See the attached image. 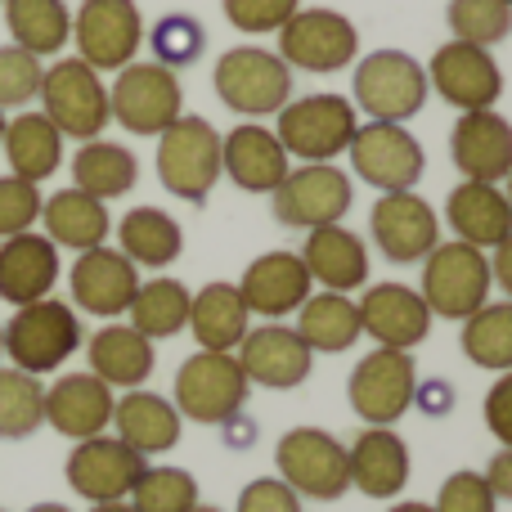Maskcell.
Here are the masks:
<instances>
[{
    "instance_id": "obj_19",
    "label": "cell",
    "mask_w": 512,
    "mask_h": 512,
    "mask_svg": "<svg viewBox=\"0 0 512 512\" xmlns=\"http://www.w3.org/2000/svg\"><path fill=\"white\" fill-rule=\"evenodd\" d=\"M310 346L301 342L297 328L288 324H265V328H248V337L239 342V369L243 378L256 387L270 391H292L310 378Z\"/></svg>"
},
{
    "instance_id": "obj_16",
    "label": "cell",
    "mask_w": 512,
    "mask_h": 512,
    "mask_svg": "<svg viewBox=\"0 0 512 512\" xmlns=\"http://www.w3.org/2000/svg\"><path fill=\"white\" fill-rule=\"evenodd\" d=\"M427 86H436V95L445 104H454L459 113H481L495 108L504 95V72H499L495 54L468 41H450L432 54L427 63Z\"/></svg>"
},
{
    "instance_id": "obj_44",
    "label": "cell",
    "mask_w": 512,
    "mask_h": 512,
    "mask_svg": "<svg viewBox=\"0 0 512 512\" xmlns=\"http://www.w3.org/2000/svg\"><path fill=\"white\" fill-rule=\"evenodd\" d=\"M153 54H158V63L162 68H185V63H194L198 54H203V45H207V32H203V23L198 18H189V14H167L158 27H153Z\"/></svg>"
},
{
    "instance_id": "obj_59",
    "label": "cell",
    "mask_w": 512,
    "mask_h": 512,
    "mask_svg": "<svg viewBox=\"0 0 512 512\" xmlns=\"http://www.w3.org/2000/svg\"><path fill=\"white\" fill-rule=\"evenodd\" d=\"M0 135H5V113H0Z\"/></svg>"
},
{
    "instance_id": "obj_46",
    "label": "cell",
    "mask_w": 512,
    "mask_h": 512,
    "mask_svg": "<svg viewBox=\"0 0 512 512\" xmlns=\"http://www.w3.org/2000/svg\"><path fill=\"white\" fill-rule=\"evenodd\" d=\"M41 189L32 180L18 176H0V239H14V234H27L36 221H41Z\"/></svg>"
},
{
    "instance_id": "obj_61",
    "label": "cell",
    "mask_w": 512,
    "mask_h": 512,
    "mask_svg": "<svg viewBox=\"0 0 512 512\" xmlns=\"http://www.w3.org/2000/svg\"><path fill=\"white\" fill-rule=\"evenodd\" d=\"M508 5H512V0H508Z\"/></svg>"
},
{
    "instance_id": "obj_21",
    "label": "cell",
    "mask_w": 512,
    "mask_h": 512,
    "mask_svg": "<svg viewBox=\"0 0 512 512\" xmlns=\"http://www.w3.org/2000/svg\"><path fill=\"white\" fill-rule=\"evenodd\" d=\"M68 288H72L77 310L99 315V319H113V315H126V310H131L135 288H140V274H135V265L117 248H90V252H77V261H72Z\"/></svg>"
},
{
    "instance_id": "obj_26",
    "label": "cell",
    "mask_w": 512,
    "mask_h": 512,
    "mask_svg": "<svg viewBox=\"0 0 512 512\" xmlns=\"http://www.w3.org/2000/svg\"><path fill=\"white\" fill-rule=\"evenodd\" d=\"M59 283V248L45 234H14L0 239V301L9 306H32L50 297Z\"/></svg>"
},
{
    "instance_id": "obj_20",
    "label": "cell",
    "mask_w": 512,
    "mask_h": 512,
    "mask_svg": "<svg viewBox=\"0 0 512 512\" xmlns=\"http://www.w3.org/2000/svg\"><path fill=\"white\" fill-rule=\"evenodd\" d=\"M355 306H360V328L387 351H414L432 333V310L405 283H373Z\"/></svg>"
},
{
    "instance_id": "obj_32",
    "label": "cell",
    "mask_w": 512,
    "mask_h": 512,
    "mask_svg": "<svg viewBox=\"0 0 512 512\" xmlns=\"http://www.w3.org/2000/svg\"><path fill=\"white\" fill-rule=\"evenodd\" d=\"M86 355H90V373L122 391H135L153 373V342L144 333H135L131 324L99 328V333L90 337Z\"/></svg>"
},
{
    "instance_id": "obj_29",
    "label": "cell",
    "mask_w": 512,
    "mask_h": 512,
    "mask_svg": "<svg viewBox=\"0 0 512 512\" xmlns=\"http://www.w3.org/2000/svg\"><path fill=\"white\" fill-rule=\"evenodd\" d=\"M445 216H450V230L459 234V243H468V248H499L512 234V207L504 189L486 185V180L454 185Z\"/></svg>"
},
{
    "instance_id": "obj_4",
    "label": "cell",
    "mask_w": 512,
    "mask_h": 512,
    "mask_svg": "<svg viewBox=\"0 0 512 512\" xmlns=\"http://www.w3.org/2000/svg\"><path fill=\"white\" fill-rule=\"evenodd\" d=\"M158 176L185 203H203L221 180V135L207 117L180 113L158 140Z\"/></svg>"
},
{
    "instance_id": "obj_8",
    "label": "cell",
    "mask_w": 512,
    "mask_h": 512,
    "mask_svg": "<svg viewBox=\"0 0 512 512\" xmlns=\"http://www.w3.org/2000/svg\"><path fill=\"white\" fill-rule=\"evenodd\" d=\"M360 131L355 104L342 95H306L297 104L279 108V144L288 158L301 162H333L337 153L351 144V135Z\"/></svg>"
},
{
    "instance_id": "obj_23",
    "label": "cell",
    "mask_w": 512,
    "mask_h": 512,
    "mask_svg": "<svg viewBox=\"0 0 512 512\" xmlns=\"http://www.w3.org/2000/svg\"><path fill=\"white\" fill-rule=\"evenodd\" d=\"M288 153H283L279 135L270 126H234L230 135H221V176H230L248 194H274L288 176Z\"/></svg>"
},
{
    "instance_id": "obj_38",
    "label": "cell",
    "mask_w": 512,
    "mask_h": 512,
    "mask_svg": "<svg viewBox=\"0 0 512 512\" xmlns=\"http://www.w3.org/2000/svg\"><path fill=\"white\" fill-rule=\"evenodd\" d=\"M297 333L310 351H346L360 342V306L346 292H319L297 310Z\"/></svg>"
},
{
    "instance_id": "obj_52",
    "label": "cell",
    "mask_w": 512,
    "mask_h": 512,
    "mask_svg": "<svg viewBox=\"0 0 512 512\" xmlns=\"http://www.w3.org/2000/svg\"><path fill=\"white\" fill-rule=\"evenodd\" d=\"M490 279H495L499 288L508 292V301H512V234L495 248V261H490Z\"/></svg>"
},
{
    "instance_id": "obj_7",
    "label": "cell",
    "mask_w": 512,
    "mask_h": 512,
    "mask_svg": "<svg viewBox=\"0 0 512 512\" xmlns=\"http://www.w3.org/2000/svg\"><path fill=\"white\" fill-rule=\"evenodd\" d=\"M216 95L225 108L243 117H265L279 113L292 95V68L279 54L261 50V45H239L216 59Z\"/></svg>"
},
{
    "instance_id": "obj_45",
    "label": "cell",
    "mask_w": 512,
    "mask_h": 512,
    "mask_svg": "<svg viewBox=\"0 0 512 512\" xmlns=\"http://www.w3.org/2000/svg\"><path fill=\"white\" fill-rule=\"evenodd\" d=\"M41 77L45 68L36 54L18 50V45H0V113L32 104L41 95Z\"/></svg>"
},
{
    "instance_id": "obj_10",
    "label": "cell",
    "mask_w": 512,
    "mask_h": 512,
    "mask_svg": "<svg viewBox=\"0 0 512 512\" xmlns=\"http://www.w3.org/2000/svg\"><path fill=\"white\" fill-rule=\"evenodd\" d=\"M355 104L373 122H405L427 104V68L405 50H373L355 68Z\"/></svg>"
},
{
    "instance_id": "obj_34",
    "label": "cell",
    "mask_w": 512,
    "mask_h": 512,
    "mask_svg": "<svg viewBox=\"0 0 512 512\" xmlns=\"http://www.w3.org/2000/svg\"><path fill=\"white\" fill-rule=\"evenodd\" d=\"M41 221H45V239L54 248H104L108 239V212L99 198L81 194V189H59L54 198L41 203Z\"/></svg>"
},
{
    "instance_id": "obj_39",
    "label": "cell",
    "mask_w": 512,
    "mask_h": 512,
    "mask_svg": "<svg viewBox=\"0 0 512 512\" xmlns=\"http://www.w3.org/2000/svg\"><path fill=\"white\" fill-rule=\"evenodd\" d=\"M189 301H194V292L180 279H149L135 288V301L126 315H131L135 333L158 342V337H176L180 328H189Z\"/></svg>"
},
{
    "instance_id": "obj_36",
    "label": "cell",
    "mask_w": 512,
    "mask_h": 512,
    "mask_svg": "<svg viewBox=\"0 0 512 512\" xmlns=\"http://www.w3.org/2000/svg\"><path fill=\"white\" fill-rule=\"evenodd\" d=\"M5 27L18 50L36 59L59 54L72 41V14L63 0H5Z\"/></svg>"
},
{
    "instance_id": "obj_27",
    "label": "cell",
    "mask_w": 512,
    "mask_h": 512,
    "mask_svg": "<svg viewBox=\"0 0 512 512\" xmlns=\"http://www.w3.org/2000/svg\"><path fill=\"white\" fill-rule=\"evenodd\" d=\"M351 486L369 499H396L409 481V450L391 427H364L346 450Z\"/></svg>"
},
{
    "instance_id": "obj_17",
    "label": "cell",
    "mask_w": 512,
    "mask_h": 512,
    "mask_svg": "<svg viewBox=\"0 0 512 512\" xmlns=\"http://www.w3.org/2000/svg\"><path fill=\"white\" fill-rule=\"evenodd\" d=\"M144 468H149L144 454H135L117 436H90L68 454V486L90 504H117V499H131Z\"/></svg>"
},
{
    "instance_id": "obj_18",
    "label": "cell",
    "mask_w": 512,
    "mask_h": 512,
    "mask_svg": "<svg viewBox=\"0 0 512 512\" xmlns=\"http://www.w3.org/2000/svg\"><path fill=\"white\" fill-rule=\"evenodd\" d=\"M369 230H373V239H378L382 256L396 265L423 261V256L441 243V221H436V212L414 194V189L382 194L378 203H373Z\"/></svg>"
},
{
    "instance_id": "obj_47",
    "label": "cell",
    "mask_w": 512,
    "mask_h": 512,
    "mask_svg": "<svg viewBox=\"0 0 512 512\" xmlns=\"http://www.w3.org/2000/svg\"><path fill=\"white\" fill-rule=\"evenodd\" d=\"M297 9H301V0H225V18L248 36L279 32Z\"/></svg>"
},
{
    "instance_id": "obj_41",
    "label": "cell",
    "mask_w": 512,
    "mask_h": 512,
    "mask_svg": "<svg viewBox=\"0 0 512 512\" xmlns=\"http://www.w3.org/2000/svg\"><path fill=\"white\" fill-rule=\"evenodd\" d=\"M45 423V387L23 369H0V441H23Z\"/></svg>"
},
{
    "instance_id": "obj_48",
    "label": "cell",
    "mask_w": 512,
    "mask_h": 512,
    "mask_svg": "<svg viewBox=\"0 0 512 512\" xmlns=\"http://www.w3.org/2000/svg\"><path fill=\"white\" fill-rule=\"evenodd\" d=\"M495 504L499 499L490 495L481 472H454V477H445L432 512H495Z\"/></svg>"
},
{
    "instance_id": "obj_25",
    "label": "cell",
    "mask_w": 512,
    "mask_h": 512,
    "mask_svg": "<svg viewBox=\"0 0 512 512\" xmlns=\"http://www.w3.org/2000/svg\"><path fill=\"white\" fill-rule=\"evenodd\" d=\"M239 297L248 306V315L283 319L292 310H301V301L310 297V274L297 252H265L243 270Z\"/></svg>"
},
{
    "instance_id": "obj_50",
    "label": "cell",
    "mask_w": 512,
    "mask_h": 512,
    "mask_svg": "<svg viewBox=\"0 0 512 512\" xmlns=\"http://www.w3.org/2000/svg\"><path fill=\"white\" fill-rule=\"evenodd\" d=\"M486 427L504 450H512V369L486 391Z\"/></svg>"
},
{
    "instance_id": "obj_14",
    "label": "cell",
    "mask_w": 512,
    "mask_h": 512,
    "mask_svg": "<svg viewBox=\"0 0 512 512\" xmlns=\"http://www.w3.org/2000/svg\"><path fill=\"white\" fill-rule=\"evenodd\" d=\"M351 153V167L360 180H369L382 194H400V189H414V180L423 176L427 158L423 144L405 131L400 122H369L351 135L346 144Z\"/></svg>"
},
{
    "instance_id": "obj_11",
    "label": "cell",
    "mask_w": 512,
    "mask_h": 512,
    "mask_svg": "<svg viewBox=\"0 0 512 512\" xmlns=\"http://www.w3.org/2000/svg\"><path fill=\"white\" fill-rule=\"evenodd\" d=\"M72 41L77 59L90 68H117L135 63V50L144 41V18L135 0H81L72 14Z\"/></svg>"
},
{
    "instance_id": "obj_56",
    "label": "cell",
    "mask_w": 512,
    "mask_h": 512,
    "mask_svg": "<svg viewBox=\"0 0 512 512\" xmlns=\"http://www.w3.org/2000/svg\"><path fill=\"white\" fill-rule=\"evenodd\" d=\"M189 512H221V508H212V504H194Z\"/></svg>"
},
{
    "instance_id": "obj_9",
    "label": "cell",
    "mask_w": 512,
    "mask_h": 512,
    "mask_svg": "<svg viewBox=\"0 0 512 512\" xmlns=\"http://www.w3.org/2000/svg\"><path fill=\"white\" fill-rule=\"evenodd\" d=\"M252 382L230 351H198L176 373V409L194 423H230L243 409Z\"/></svg>"
},
{
    "instance_id": "obj_13",
    "label": "cell",
    "mask_w": 512,
    "mask_h": 512,
    "mask_svg": "<svg viewBox=\"0 0 512 512\" xmlns=\"http://www.w3.org/2000/svg\"><path fill=\"white\" fill-rule=\"evenodd\" d=\"M355 50H360V32L337 9H297L279 27V59L288 68L337 72L355 59Z\"/></svg>"
},
{
    "instance_id": "obj_5",
    "label": "cell",
    "mask_w": 512,
    "mask_h": 512,
    "mask_svg": "<svg viewBox=\"0 0 512 512\" xmlns=\"http://www.w3.org/2000/svg\"><path fill=\"white\" fill-rule=\"evenodd\" d=\"M274 463H279V481L297 499H342L351 490V472H346V450L337 436L324 427H292L274 445Z\"/></svg>"
},
{
    "instance_id": "obj_37",
    "label": "cell",
    "mask_w": 512,
    "mask_h": 512,
    "mask_svg": "<svg viewBox=\"0 0 512 512\" xmlns=\"http://www.w3.org/2000/svg\"><path fill=\"white\" fill-rule=\"evenodd\" d=\"M180 248H185V234H180V225L171 221L167 212H158V207H135V212H126V221L117 225V252L131 265L162 270V265L176 261Z\"/></svg>"
},
{
    "instance_id": "obj_24",
    "label": "cell",
    "mask_w": 512,
    "mask_h": 512,
    "mask_svg": "<svg viewBox=\"0 0 512 512\" xmlns=\"http://www.w3.org/2000/svg\"><path fill=\"white\" fill-rule=\"evenodd\" d=\"M450 153H454V167H459L468 180L499 185V180L512 171V122L499 117L495 108L463 113L459 126H454V135H450Z\"/></svg>"
},
{
    "instance_id": "obj_12",
    "label": "cell",
    "mask_w": 512,
    "mask_h": 512,
    "mask_svg": "<svg viewBox=\"0 0 512 512\" xmlns=\"http://www.w3.org/2000/svg\"><path fill=\"white\" fill-rule=\"evenodd\" d=\"M351 409L369 427H391L396 418L409 414V405L418 400V373L409 351H387L378 346L373 355H364L351 373Z\"/></svg>"
},
{
    "instance_id": "obj_22",
    "label": "cell",
    "mask_w": 512,
    "mask_h": 512,
    "mask_svg": "<svg viewBox=\"0 0 512 512\" xmlns=\"http://www.w3.org/2000/svg\"><path fill=\"white\" fill-rule=\"evenodd\" d=\"M113 387L99 382L95 373H68L54 387H45V423L68 441H90L113 427Z\"/></svg>"
},
{
    "instance_id": "obj_51",
    "label": "cell",
    "mask_w": 512,
    "mask_h": 512,
    "mask_svg": "<svg viewBox=\"0 0 512 512\" xmlns=\"http://www.w3.org/2000/svg\"><path fill=\"white\" fill-rule=\"evenodd\" d=\"M486 486L495 499H512V450H499L486 468Z\"/></svg>"
},
{
    "instance_id": "obj_1",
    "label": "cell",
    "mask_w": 512,
    "mask_h": 512,
    "mask_svg": "<svg viewBox=\"0 0 512 512\" xmlns=\"http://www.w3.org/2000/svg\"><path fill=\"white\" fill-rule=\"evenodd\" d=\"M0 333H5V355L14 360V369L41 378V373L59 369L68 355H77L81 319L68 301L41 297V301H32V306H18L14 319H9Z\"/></svg>"
},
{
    "instance_id": "obj_43",
    "label": "cell",
    "mask_w": 512,
    "mask_h": 512,
    "mask_svg": "<svg viewBox=\"0 0 512 512\" xmlns=\"http://www.w3.org/2000/svg\"><path fill=\"white\" fill-rule=\"evenodd\" d=\"M198 504V481L185 468H144L131 490L135 512H189Z\"/></svg>"
},
{
    "instance_id": "obj_3",
    "label": "cell",
    "mask_w": 512,
    "mask_h": 512,
    "mask_svg": "<svg viewBox=\"0 0 512 512\" xmlns=\"http://www.w3.org/2000/svg\"><path fill=\"white\" fill-rule=\"evenodd\" d=\"M490 288V261L481 248H468V243H436L432 252L423 256V288L418 297L427 301V310L441 319H468L486 306Z\"/></svg>"
},
{
    "instance_id": "obj_54",
    "label": "cell",
    "mask_w": 512,
    "mask_h": 512,
    "mask_svg": "<svg viewBox=\"0 0 512 512\" xmlns=\"http://www.w3.org/2000/svg\"><path fill=\"white\" fill-rule=\"evenodd\" d=\"M391 512H432V504H396Z\"/></svg>"
},
{
    "instance_id": "obj_33",
    "label": "cell",
    "mask_w": 512,
    "mask_h": 512,
    "mask_svg": "<svg viewBox=\"0 0 512 512\" xmlns=\"http://www.w3.org/2000/svg\"><path fill=\"white\" fill-rule=\"evenodd\" d=\"M248 306L239 297V283H207L189 301V328L203 351H234L248 337Z\"/></svg>"
},
{
    "instance_id": "obj_28",
    "label": "cell",
    "mask_w": 512,
    "mask_h": 512,
    "mask_svg": "<svg viewBox=\"0 0 512 512\" xmlns=\"http://www.w3.org/2000/svg\"><path fill=\"white\" fill-rule=\"evenodd\" d=\"M297 256L310 283H324L328 292H355L369 283V248L360 243V234L342 230V225L306 230V248Z\"/></svg>"
},
{
    "instance_id": "obj_42",
    "label": "cell",
    "mask_w": 512,
    "mask_h": 512,
    "mask_svg": "<svg viewBox=\"0 0 512 512\" xmlns=\"http://www.w3.org/2000/svg\"><path fill=\"white\" fill-rule=\"evenodd\" d=\"M450 32L454 41H468V45H499L512 32V5L508 0H450Z\"/></svg>"
},
{
    "instance_id": "obj_35",
    "label": "cell",
    "mask_w": 512,
    "mask_h": 512,
    "mask_svg": "<svg viewBox=\"0 0 512 512\" xmlns=\"http://www.w3.org/2000/svg\"><path fill=\"white\" fill-rule=\"evenodd\" d=\"M135 180H140V162H135V153L122 149V144L86 140L72 153V189L99 198V203L131 194Z\"/></svg>"
},
{
    "instance_id": "obj_58",
    "label": "cell",
    "mask_w": 512,
    "mask_h": 512,
    "mask_svg": "<svg viewBox=\"0 0 512 512\" xmlns=\"http://www.w3.org/2000/svg\"><path fill=\"white\" fill-rule=\"evenodd\" d=\"M0 355H5V333H0Z\"/></svg>"
},
{
    "instance_id": "obj_60",
    "label": "cell",
    "mask_w": 512,
    "mask_h": 512,
    "mask_svg": "<svg viewBox=\"0 0 512 512\" xmlns=\"http://www.w3.org/2000/svg\"><path fill=\"white\" fill-rule=\"evenodd\" d=\"M0 5H5V0H0Z\"/></svg>"
},
{
    "instance_id": "obj_6",
    "label": "cell",
    "mask_w": 512,
    "mask_h": 512,
    "mask_svg": "<svg viewBox=\"0 0 512 512\" xmlns=\"http://www.w3.org/2000/svg\"><path fill=\"white\" fill-rule=\"evenodd\" d=\"M108 113L131 135H162L185 113L180 77L162 63H126L108 86Z\"/></svg>"
},
{
    "instance_id": "obj_55",
    "label": "cell",
    "mask_w": 512,
    "mask_h": 512,
    "mask_svg": "<svg viewBox=\"0 0 512 512\" xmlns=\"http://www.w3.org/2000/svg\"><path fill=\"white\" fill-rule=\"evenodd\" d=\"M27 512H72V508H63V504H36V508H27Z\"/></svg>"
},
{
    "instance_id": "obj_53",
    "label": "cell",
    "mask_w": 512,
    "mask_h": 512,
    "mask_svg": "<svg viewBox=\"0 0 512 512\" xmlns=\"http://www.w3.org/2000/svg\"><path fill=\"white\" fill-rule=\"evenodd\" d=\"M90 512H135L126 499H117V504H90Z\"/></svg>"
},
{
    "instance_id": "obj_30",
    "label": "cell",
    "mask_w": 512,
    "mask_h": 512,
    "mask_svg": "<svg viewBox=\"0 0 512 512\" xmlns=\"http://www.w3.org/2000/svg\"><path fill=\"white\" fill-rule=\"evenodd\" d=\"M113 427L117 441L149 459V454H162L180 441V409L153 391H126L113 405Z\"/></svg>"
},
{
    "instance_id": "obj_49",
    "label": "cell",
    "mask_w": 512,
    "mask_h": 512,
    "mask_svg": "<svg viewBox=\"0 0 512 512\" xmlns=\"http://www.w3.org/2000/svg\"><path fill=\"white\" fill-rule=\"evenodd\" d=\"M239 512H301V499L279 477H261L252 486H243Z\"/></svg>"
},
{
    "instance_id": "obj_40",
    "label": "cell",
    "mask_w": 512,
    "mask_h": 512,
    "mask_svg": "<svg viewBox=\"0 0 512 512\" xmlns=\"http://www.w3.org/2000/svg\"><path fill=\"white\" fill-rule=\"evenodd\" d=\"M463 355L477 369H512V301H486L477 315L463 319Z\"/></svg>"
},
{
    "instance_id": "obj_31",
    "label": "cell",
    "mask_w": 512,
    "mask_h": 512,
    "mask_svg": "<svg viewBox=\"0 0 512 512\" xmlns=\"http://www.w3.org/2000/svg\"><path fill=\"white\" fill-rule=\"evenodd\" d=\"M0 149L9 158V176L41 185L63 162V135L54 131V122L45 113H18V117H5Z\"/></svg>"
},
{
    "instance_id": "obj_2",
    "label": "cell",
    "mask_w": 512,
    "mask_h": 512,
    "mask_svg": "<svg viewBox=\"0 0 512 512\" xmlns=\"http://www.w3.org/2000/svg\"><path fill=\"white\" fill-rule=\"evenodd\" d=\"M41 113L54 122V131L63 140H99L113 113H108V86L99 81V72L81 59H59L54 68H45L41 77Z\"/></svg>"
},
{
    "instance_id": "obj_57",
    "label": "cell",
    "mask_w": 512,
    "mask_h": 512,
    "mask_svg": "<svg viewBox=\"0 0 512 512\" xmlns=\"http://www.w3.org/2000/svg\"><path fill=\"white\" fill-rule=\"evenodd\" d=\"M504 180H508V194H504V198H508V207H512V171H508V176H504Z\"/></svg>"
},
{
    "instance_id": "obj_15",
    "label": "cell",
    "mask_w": 512,
    "mask_h": 512,
    "mask_svg": "<svg viewBox=\"0 0 512 512\" xmlns=\"http://www.w3.org/2000/svg\"><path fill=\"white\" fill-rule=\"evenodd\" d=\"M351 207V180L333 162H306L288 171L274 189V216L288 230H319V225H342Z\"/></svg>"
}]
</instances>
